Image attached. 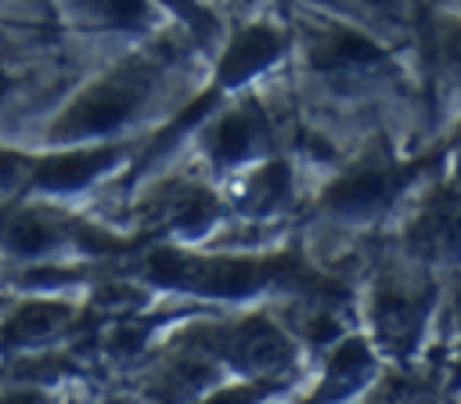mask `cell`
Here are the masks:
<instances>
[{
  "instance_id": "16",
  "label": "cell",
  "mask_w": 461,
  "mask_h": 404,
  "mask_svg": "<svg viewBox=\"0 0 461 404\" xmlns=\"http://www.w3.org/2000/svg\"><path fill=\"white\" fill-rule=\"evenodd\" d=\"M212 213H216L212 198H209L205 191H194L191 198L176 202V209H173V224H180V227H198V224H205Z\"/></svg>"
},
{
  "instance_id": "17",
  "label": "cell",
  "mask_w": 461,
  "mask_h": 404,
  "mask_svg": "<svg viewBox=\"0 0 461 404\" xmlns=\"http://www.w3.org/2000/svg\"><path fill=\"white\" fill-rule=\"evenodd\" d=\"M299 325H303V328H306V335H310V339H317V343H324V339H331V335L339 332V321H335L331 314H324V310H310Z\"/></svg>"
},
{
  "instance_id": "2",
  "label": "cell",
  "mask_w": 461,
  "mask_h": 404,
  "mask_svg": "<svg viewBox=\"0 0 461 404\" xmlns=\"http://www.w3.org/2000/svg\"><path fill=\"white\" fill-rule=\"evenodd\" d=\"M140 101H144V83L137 76L104 79L65 108V115L50 126V141H79V137L108 133L122 126L140 108Z\"/></svg>"
},
{
  "instance_id": "6",
  "label": "cell",
  "mask_w": 461,
  "mask_h": 404,
  "mask_svg": "<svg viewBox=\"0 0 461 404\" xmlns=\"http://www.w3.org/2000/svg\"><path fill=\"white\" fill-rule=\"evenodd\" d=\"M421 317H425V299H411L407 292H382L378 296V307H375L378 335L396 354H407L414 346V339L421 332Z\"/></svg>"
},
{
  "instance_id": "8",
  "label": "cell",
  "mask_w": 461,
  "mask_h": 404,
  "mask_svg": "<svg viewBox=\"0 0 461 404\" xmlns=\"http://www.w3.org/2000/svg\"><path fill=\"white\" fill-rule=\"evenodd\" d=\"M68 317L72 310L65 303H29L0 325V346H25V343L50 339L68 325Z\"/></svg>"
},
{
  "instance_id": "19",
  "label": "cell",
  "mask_w": 461,
  "mask_h": 404,
  "mask_svg": "<svg viewBox=\"0 0 461 404\" xmlns=\"http://www.w3.org/2000/svg\"><path fill=\"white\" fill-rule=\"evenodd\" d=\"M4 90H7V76L0 72V94H4Z\"/></svg>"
},
{
  "instance_id": "15",
  "label": "cell",
  "mask_w": 461,
  "mask_h": 404,
  "mask_svg": "<svg viewBox=\"0 0 461 404\" xmlns=\"http://www.w3.org/2000/svg\"><path fill=\"white\" fill-rule=\"evenodd\" d=\"M86 7H94L104 22L119 25V29H137L148 22V4L144 0H83Z\"/></svg>"
},
{
  "instance_id": "14",
  "label": "cell",
  "mask_w": 461,
  "mask_h": 404,
  "mask_svg": "<svg viewBox=\"0 0 461 404\" xmlns=\"http://www.w3.org/2000/svg\"><path fill=\"white\" fill-rule=\"evenodd\" d=\"M285 191H288V166L285 162H270L245 188V206L249 209H270V206H277L285 198Z\"/></svg>"
},
{
  "instance_id": "3",
  "label": "cell",
  "mask_w": 461,
  "mask_h": 404,
  "mask_svg": "<svg viewBox=\"0 0 461 404\" xmlns=\"http://www.w3.org/2000/svg\"><path fill=\"white\" fill-rule=\"evenodd\" d=\"M209 339H216L212 350L227 354L238 368H249V372H277L292 361V346L288 339L267 321V317H249L234 328H220L212 332Z\"/></svg>"
},
{
  "instance_id": "1",
  "label": "cell",
  "mask_w": 461,
  "mask_h": 404,
  "mask_svg": "<svg viewBox=\"0 0 461 404\" xmlns=\"http://www.w3.org/2000/svg\"><path fill=\"white\" fill-rule=\"evenodd\" d=\"M285 271H292V260H198L184 252H155L148 260V274L155 281L212 296H245Z\"/></svg>"
},
{
  "instance_id": "12",
  "label": "cell",
  "mask_w": 461,
  "mask_h": 404,
  "mask_svg": "<svg viewBox=\"0 0 461 404\" xmlns=\"http://www.w3.org/2000/svg\"><path fill=\"white\" fill-rule=\"evenodd\" d=\"M371 372V350L364 339H346L328 361V393L353 390Z\"/></svg>"
},
{
  "instance_id": "13",
  "label": "cell",
  "mask_w": 461,
  "mask_h": 404,
  "mask_svg": "<svg viewBox=\"0 0 461 404\" xmlns=\"http://www.w3.org/2000/svg\"><path fill=\"white\" fill-rule=\"evenodd\" d=\"M58 242H61L58 224H50V220L40 216V213H22V216L7 227V245H11L14 252H22V256H40V252H47V249L58 245Z\"/></svg>"
},
{
  "instance_id": "11",
  "label": "cell",
  "mask_w": 461,
  "mask_h": 404,
  "mask_svg": "<svg viewBox=\"0 0 461 404\" xmlns=\"http://www.w3.org/2000/svg\"><path fill=\"white\" fill-rule=\"evenodd\" d=\"M454 234H457V202H454V191H443L436 202H429V209L411 227V242L436 252L443 245H454Z\"/></svg>"
},
{
  "instance_id": "4",
  "label": "cell",
  "mask_w": 461,
  "mask_h": 404,
  "mask_svg": "<svg viewBox=\"0 0 461 404\" xmlns=\"http://www.w3.org/2000/svg\"><path fill=\"white\" fill-rule=\"evenodd\" d=\"M277 54H281V36L274 29H267V25H249L223 50L216 79H220V87H238L249 76H256L259 69H267Z\"/></svg>"
},
{
  "instance_id": "10",
  "label": "cell",
  "mask_w": 461,
  "mask_h": 404,
  "mask_svg": "<svg viewBox=\"0 0 461 404\" xmlns=\"http://www.w3.org/2000/svg\"><path fill=\"white\" fill-rule=\"evenodd\" d=\"M259 119L263 115L252 105H245L241 112H230L227 119H220L216 130H212V159L220 166H230V162L245 159L252 152L256 133H259Z\"/></svg>"
},
{
  "instance_id": "7",
  "label": "cell",
  "mask_w": 461,
  "mask_h": 404,
  "mask_svg": "<svg viewBox=\"0 0 461 404\" xmlns=\"http://www.w3.org/2000/svg\"><path fill=\"white\" fill-rule=\"evenodd\" d=\"M389 184H393V173L385 166L367 162V166H357L346 177H339L324 191V202L331 209H339V213H360V209H371L375 202H382Z\"/></svg>"
},
{
  "instance_id": "18",
  "label": "cell",
  "mask_w": 461,
  "mask_h": 404,
  "mask_svg": "<svg viewBox=\"0 0 461 404\" xmlns=\"http://www.w3.org/2000/svg\"><path fill=\"white\" fill-rule=\"evenodd\" d=\"M14 166H18V159H14V155H7V152H0V180H11Z\"/></svg>"
},
{
  "instance_id": "9",
  "label": "cell",
  "mask_w": 461,
  "mask_h": 404,
  "mask_svg": "<svg viewBox=\"0 0 461 404\" xmlns=\"http://www.w3.org/2000/svg\"><path fill=\"white\" fill-rule=\"evenodd\" d=\"M382 58L385 54L353 29H331L328 36H321V43H313L317 69H357V65H375Z\"/></svg>"
},
{
  "instance_id": "5",
  "label": "cell",
  "mask_w": 461,
  "mask_h": 404,
  "mask_svg": "<svg viewBox=\"0 0 461 404\" xmlns=\"http://www.w3.org/2000/svg\"><path fill=\"white\" fill-rule=\"evenodd\" d=\"M119 159V148H94V152H65L36 162V184L47 191H76L101 177Z\"/></svg>"
}]
</instances>
